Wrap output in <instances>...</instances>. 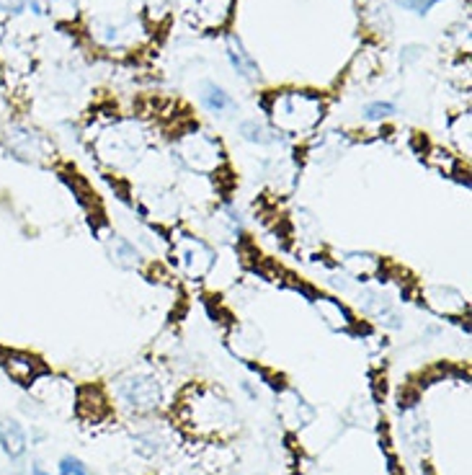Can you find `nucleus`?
<instances>
[{
	"label": "nucleus",
	"instance_id": "nucleus-19",
	"mask_svg": "<svg viewBox=\"0 0 472 475\" xmlns=\"http://www.w3.org/2000/svg\"><path fill=\"white\" fill-rule=\"evenodd\" d=\"M106 251H109V258L119 269H137L142 264V256L140 251L135 248V243L122 236H109V240H106Z\"/></svg>",
	"mask_w": 472,
	"mask_h": 475
},
{
	"label": "nucleus",
	"instance_id": "nucleus-20",
	"mask_svg": "<svg viewBox=\"0 0 472 475\" xmlns=\"http://www.w3.org/2000/svg\"><path fill=\"white\" fill-rule=\"evenodd\" d=\"M227 57H230L233 67H236L243 78H251L253 73H256V63H253V57L246 52V47L240 45V39H236V36H230V42H227Z\"/></svg>",
	"mask_w": 472,
	"mask_h": 475
},
{
	"label": "nucleus",
	"instance_id": "nucleus-17",
	"mask_svg": "<svg viewBox=\"0 0 472 475\" xmlns=\"http://www.w3.org/2000/svg\"><path fill=\"white\" fill-rule=\"evenodd\" d=\"M75 411L83 421L95 424V421L109 416V406H106V398L98 388H83L78 393V400H75Z\"/></svg>",
	"mask_w": 472,
	"mask_h": 475
},
{
	"label": "nucleus",
	"instance_id": "nucleus-23",
	"mask_svg": "<svg viewBox=\"0 0 472 475\" xmlns=\"http://www.w3.org/2000/svg\"><path fill=\"white\" fill-rule=\"evenodd\" d=\"M240 135L248 140V143H256V145H274L279 137L266 127V125H261V122H243L240 125Z\"/></svg>",
	"mask_w": 472,
	"mask_h": 475
},
{
	"label": "nucleus",
	"instance_id": "nucleus-12",
	"mask_svg": "<svg viewBox=\"0 0 472 475\" xmlns=\"http://www.w3.org/2000/svg\"><path fill=\"white\" fill-rule=\"evenodd\" d=\"M0 367L5 369V375L11 380L18 382V385H26V388L45 372L42 362L32 354H26V351H3L0 354Z\"/></svg>",
	"mask_w": 472,
	"mask_h": 475
},
{
	"label": "nucleus",
	"instance_id": "nucleus-2",
	"mask_svg": "<svg viewBox=\"0 0 472 475\" xmlns=\"http://www.w3.org/2000/svg\"><path fill=\"white\" fill-rule=\"evenodd\" d=\"M323 101L313 94H282L268 106L274 127L284 135H305L313 132L323 119Z\"/></svg>",
	"mask_w": 472,
	"mask_h": 475
},
{
	"label": "nucleus",
	"instance_id": "nucleus-7",
	"mask_svg": "<svg viewBox=\"0 0 472 475\" xmlns=\"http://www.w3.org/2000/svg\"><path fill=\"white\" fill-rule=\"evenodd\" d=\"M171 254H174L176 269L189 279H205L215 267V258H217L215 248L196 236L176 238Z\"/></svg>",
	"mask_w": 472,
	"mask_h": 475
},
{
	"label": "nucleus",
	"instance_id": "nucleus-31",
	"mask_svg": "<svg viewBox=\"0 0 472 475\" xmlns=\"http://www.w3.org/2000/svg\"><path fill=\"white\" fill-rule=\"evenodd\" d=\"M32 475H52V473H47V470H42V465H39V462H34V465H32Z\"/></svg>",
	"mask_w": 472,
	"mask_h": 475
},
{
	"label": "nucleus",
	"instance_id": "nucleus-1",
	"mask_svg": "<svg viewBox=\"0 0 472 475\" xmlns=\"http://www.w3.org/2000/svg\"><path fill=\"white\" fill-rule=\"evenodd\" d=\"M176 416L181 427L202 440H222L236 434L237 429V413L230 398L222 396L217 388L206 385L186 388L178 400Z\"/></svg>",
	"mask_w": 472,
	"mask_h": 475
},
{
	"label": "nucleus",
	"instance_id": "nucleus-11",
	"mask_svg": "<svg viewBox=\"0 0 472 475\" xmlns=\"http://www.w3.org/2000/svg\"><path fill=\"white\" fill-rule=\"evenodd\" d=\"M357 302H359L364 316L375 318L387 328H400V316L395 313L393 300L385 292H379L375 287H364L357 292Z\"/></svg>",
	"mask_w": 472,
	"mask_h": 475
},
{
	"label": "nucleus",
	"instance_id": "nucleus-27",
	"mask_svg": "<svg viewBox=\"0 0 472 475\" xmlns=\"http://www.w3.org/2000/svg\"><path fill=\"white\" fill-rule=\"evenodd\" d=\"M60 475H91L88 465L78 458H63L60 460Z\"/></svg>",
	"mask_w": 472,
	"mask_h": 475
},
{
	"label": "nucleus",
	"instance_id": "nucleus-3",
	"mask_svg": "<svg viewBox=\"0 0 472 475\" xmlns=\"http://www.w3.org/2000/svg\"><path fill=\"white\" fill-rule=\"evenodd\" d=\"M174 158L196 176H212L225 166V147L217 137H212L209 132L194 129L184 132L174 145Z\"/></svg>",
	"mask_w": 472,
	"mask_h": 475
},
{
	"label": "nucleus",
	"instance_id": "nucleus-16",
	"mask_svg": "<svg viewBox=\"0 0 472 475\" xmlns=\"http://www.w3.org/2000/svg\"><path fill=\"white\" fill-rule=\"evenodd\" d=\"M341 264H344L348 277H354L359 282L375 279L382 271V261L375 254H367V251H346L341 256Z\"/></svg>",
	"mask_w": 472,
	"mask_h": 475
},
{
	"label": "nucleus",
	"instance_id": "nucleus-24",
	"mask_svg": "<svg viewBox=\"0 0 472 475\" xmlns=\"http://www.w3.org/2000/svg\"><path fill=\"white\" fill-rule=\"evenodd\" d=\"M49 14L60 21H70L78 14V0H47Z\"/></svg>",
	"mask_w": 472,
	"mask_h": 475
},
{
	"label": "nucleus",
	"instance_id": "nucleus-26",
	"mask_svg": "<svg viewBox=\"0 0 472 475\" xmlns=\"http://www.w3.org/2000/svg\"><path fill=\"white\" fill-rule=\"evenodd\" d=\"M390 114H395V106H393V104H387V101H375V104H369V106L364 109V116H367L369 122L387 119Z\"/></svg>",
	"mask_w": 472,
	"mask_h": 475
},
{
	"label": "nucleus",
	"instance_id": "nucleus-8",
	"mask_svg": "<svg viewBox=\"0 0 472 475\" xmlns=\"http://www.w3.org/2000/svg\"><path fill=\"white\" fill-rule=\"evenodd\" d=\"M32 398L55 413H73L75 411V400H78V390L73 388V382H67L65 378L57 375H47L42 372L36 380L29 385Z\"/></svg>",
	"mask_w": 472,
	"mask_h": 475
},
{
	"label": "nucleus",
	"instance_id": "nucleus-9",
	"mask_svg": "<svg viewBox=\"0 0 472 475\" xmlns=\"http://www.w3.org/2000/svg\"><path fill=\"white\" fill-rule=\"evenodd\" d=\"M421 302L431 313L441 318H462L470 310L467 298L452 285H424L421 287Z\"/></svg>",
	"mask_w": 472,
	"mask_h": 475
},
{
	"label": "nucleus",
	"instance_id": "nucleus-5",
	"mask_svg": "<svg viewBox=\"0 0 472 475\" xmlns=\"http://www.w3.org/2000/svg\"><path fill=\"white\" fill-rule=\"evenodd\" d=\"M3 145H5L11 158L26 163V166H47L49 160L55 158V143L47 135H42L32 127H24V125H11L5 129Z\"/></svg>",
	"mask_w": 472,
	"mask_h": 475
},
{
	"label": "nucleus",
	"instance_id": "nucleus-14",
	"mask_svg": "<svg viewBox=\"0 0 472 475\" xmlns=\"http://www.w3.org/2000/svg\"><path fill=\"white\" fill-rule=\"evenodd\" d=\"M313 308L317 310L320 320L331 328V331H341L348 333L354 328V318L348 316L346 305L333 298H323V295H315L313 298Z\"/></svg>",
	"mask_w": 472,
	"mask_h": 475
},
{
	"label": "nucleus",
	"instance_id": "nucleus-10",
	"mask_svg": "<svg viewBox=\"0 0 472 475\" xmlns=\"http://www.w3.org/2000/svg\"><path fill=\"white\" fill-rule=\"evenodd\" d=\"M276 413L282 419V424L286 429H305L307 424H313L315 419V409L299 396L297 390H289L284 388L279 390V403H276Z\"/></svg>",
	"mask_w": 472,
	"mask_h": 475
},
{
	"label": "nucleus",
	"instance_id": "nucleus-18",
	"mask_svg": "<svg viewBox=\"0 0 472 475\" xmlns=\"http://www.w3.org/2000/svg\"><path fill=\"white\" fill-rule=\"evenodd\" d=\"M233 0H196V24L205 29H220L230 18Z\"/></svg>",
	"mask_w": 472,
	"mask_h": 475
},
{
	"label": "nucleus",
	"instance_id": "nucleus-21",
	"mask_svg": "<svg viewBox=\"0 0 472 475\" xmlns=\"http://www.w3.org/2000/svg\"><path fill=\"white\" fill-rule=\"evenodd\" d=\"M135 450L140 452L142 458H157L166 450V440L150 429V431H142L135 437Z\"/></svg>",
	"mask_w": 472,
	"mask_h": 475
},
{
	"label": "nucleus",
	"instance_id": "nucleus-13",
	"mask_svg": "<svg viewBox=\"0 0 472 475\" xmlns=\"http://www.w3.org/2000/svg\"><path fill=\"white\" fill-rule=\"evenodd\" d=\"M142 212L156 222H171L178 217V199L166 189L142 191Z\"/></svg>",
	"mask_w": 472,
	"mask_h": 475
},
{
	"label": "nucleus",
	"instance_id": "nucleus-15",
	"mask_svg": "<svg viewBox=\"0 0 472 475\" xmlns=\"http://www.w3.org/2000/svg\"><path fill=\"white\" fill-rule=\"evenodd\" d=\"M0 450L8 460H21L29 450L26 429L18 424L16 419H0Z\"/></svg>",
	"mask_w": 472,
	"mask_h": 475
},
{
	"label": "nucleus",
	"instance_id": "nucleus-28",
	"mask_svg": "<svg viewBox=\"0 0 472 475\" xmlns=\"http://www.w3.org/2000/svg\"><path fill=\"white\" fill-rule=\"evenodd\" d=\"M406 8H410V11H416V14H426L431 5H437L439 0H400Z\"/></svg>",
	"mask_w": 472,
	"mask_h": 475
},
{
	"label": "nucleus",
	"instance_id": "nucleus-25",
	"mask_svg": "<svg viewBox=\"0 0 472 475\" xmlns=\"http://www.w3.org/2000/svg\"><path fill=\"white\" fill-rule=\"evenodd\" d=\"M428 163L434 166V168H439L444 174H449V171H455L457 160L452 153H447L444 147H431V156H428Z\"/></svg>",
	"mask_w": 472,
	"mask_h": 475
},
{
	"label": "nucleus",
	"instance_id": "nucleus-6",
	"mask_svg": "<svg viewBox=\"0 0 472 475\" xmlns=\"http://www.w3.org/2000/svg\"><path fill=\"white\" fill-rule=\"evenodd\" d=\"M116 396L126 403V409L135 413H153L163 403V385L156 375L147 372H126L114 382Z\"/></svg>",
	"mask_w": 472,
	"mask_h": 475
},
{
	"label": "nucleus",
	"instance_id": "nucleus-29",
	"mask_svg": "<svg viewBox=\"0 0 472 475\" xmlns=\"http://www.w3.org/2000/svg\"><path fill=\"white\" fill-rule=\"evenodd\" d=\"M26 8V0H0V11L5 14H21Z\"/></svg>",
	"mask_w": 472,
	"mask_h": 475
},
{
	"label": "nucleus",
	"instance_id": "nucleus-4",
	"mask_svg": "<svg viewBox=\"0 0 472 475\" xmlns=\"http://www.w3.org/2000/svg\"><path fill=\"white\" fill-rule=\"evenodd\" d=\"M147 147V140L140 129L126 127H111L95 140V153L111 168H132L142 160V153Z\"/></svg>",
	"mask_w": 472,
	"mask_h": 475
},
{
	"label": "nucleus",
	"instance_id": "nucleus-22",
	"mask_svg": "<svg viewBox=\"0 0 472 475\" xmlns=\"http://www.w3.org/2000/svg\"><path fill=\"white\" fill-rule=\"evenodd\" d=\"M202 104H205L209 111H225V109H233V98L222 91L220 86H215V83H205V88H202Z\"/></svg>",
	"mask_w": 472,
	"mask_h": 475
},
{
	"label": "nucleus",
	"instance_id": "nucleus-30",
	"mask_svg": "<svg viewBox=\"0 0 472 475\" xmlns=\"http://www.w3.org/2000/svg\"><path fill=\"white\" fill-rule=\"evenodd\" d=\"M418 52H421V47H416V45H410V47L403 49V63H413V60L418 57Z\"/></svg>",
	"mask_w": 472,
	"mask_h": 475
}]
</instances>
